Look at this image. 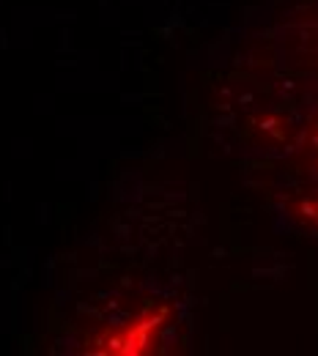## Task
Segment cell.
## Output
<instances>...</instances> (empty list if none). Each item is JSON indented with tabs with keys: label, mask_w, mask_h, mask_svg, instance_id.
I'll return each mask as SVG.
<instances>
[{
	"label": "cell",
	"mask_w": 318,
	"mask_h": 356,
	"mask_svg": "<svg viewBox=\"0 0 318 356\" xmlns=\"http://www.w3.org/2000/svg\"><path fill=\"white\" fill-rule=\"evenodd\" d=\"M168 310L154 307L151 312H140L135 321L113 329L99 340V351L104 354H145L157 343L162 326H165Z\"/></svg>",
	"instance_id": "6da1fadb"
}]
</instances>
